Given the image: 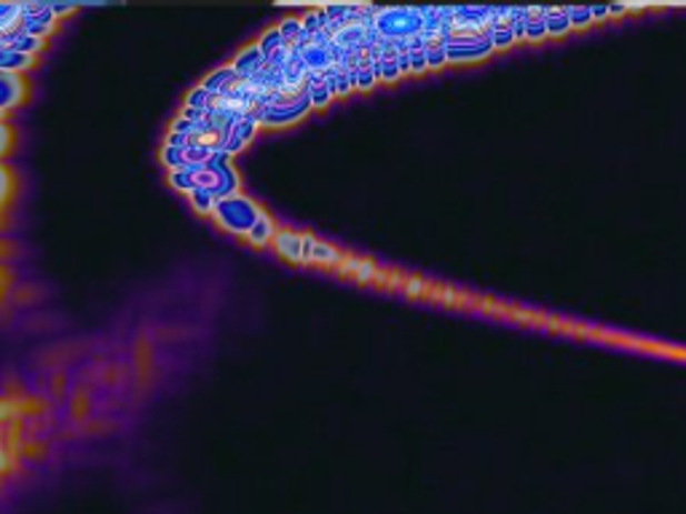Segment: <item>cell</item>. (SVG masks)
<instances>
[{"label": "cell", "mask_w": 686, "mask_h": 514, "mask_svg": "<svg viewBox=\"0 0 686 514\" xmlns=\"http://www.w3.org/2000/svg\"><path fill=\"white\" fill-rule=\"evenodd\" d=\"M264 214L258 204H255L252 199L241 196V193H233V196L220 199L218 204H215V210L209 218L218 223L220 231L231 233V236H247V231L255 225V220Z\"/></svg>", "instance_id": "cell-1"}, {"label": "cell", "mask_w": 686, "mask_h": 514, "mask_svg": "<svg viewBox=\"0 0 686 514\" xmlns=\"http://www.w3.org/2000/svg\"><path fill=\"white\" fill-rule=\"evenodd\" d=\"M60 28V19L49 11V3H22V32L24 36L49 41Z\"/></svg>", "instance_id": "cell-2"}, {"label": "cell", "mask_w": 686, "mask_h": 514, "mask_svg": "<svg viewBox=\"0 0 686 514\" xmlns=\"http://www.w3.org/2000/svg\"><path fill=\"white\" fill-rule=\"evenodd\" d=\"M30 100V81L24 75L0 73V113L9 115Z\"/></svg>", "instance_id": "cell-3"}, {"label": "cell", "mask_w": 686, "mask_h": 514, "mask_svg": "<svg viewBox=\"0 0 686 514\" xmlns=\"http://www.w3.org/2000/svg\"><path fill=\"white\" fill-rule=\"evenodd\" d=\"M264 68H266V57L260 54L258 43L241 49L237 54V60L231 62V70L237 73V78H241V81H252V78L260 75V70Z\"/></svg>", "instance_id": "cell-4"}, {"label": "cell", "mask_w": 686, "mask_h": 514, "mask_svg": "<svg viewBox=\"0 0 686 514\" xmlns=\"http://www.w3.org/2000/svg\"><path fill=\"white\" fill-rule=\"evenodd\" d=\"M255 132H258V121H255L252 115H247V119H241V121L233 123L231 132H228L226 148H223V153L228 155V159H231V155H237L241 148L250 145Z\"/></svg>", "instance_id": "cell-5"}, {"label": "cell", "mask_w": 686, "mask_h": 514, "mask_svg": "<svg viewBox=\"0 0 686 514\" xmlns=\"http://www.w3.org/2000/svg\"><path fill=\"white\" fill-rule=\"evenodd\" d=\"M36 62L38 60L19 54V51L9 49V46H0V73L3 75H24L28 70L36 68Z\"/></svg>", "instance_id": "cell-6"}, {"label": "cell", "mask_w": 686, "mask_h": 514, "mask_svg": "<svg viewBox=\"0 0 686 514\" xmlns=\"http://www.w3.org/2000/svg\"><path fill=\"white\" fill-rule=\"evenodd\" d=\"M237 81H239V78L231 70V64H226V68H220V70H215V73H209L205 81L199 83V87L205 89L209 97H226Z\"/></svg>", "instance_id": "cell-7"}, {"label": "cell", "mask_w": 686, "mask_h": 514, "mask_svg": "<svg viewBox=\"0 0 686 514\" xmlns=\"http://www.w3.org/2000/svg\"><path fill=\"white\" fill-rule=\"evenodd\" d=\"M271 244L274 250L279 252V258L290 260V263H300V233L287 231V228H277Z\"/></svg>", "instance_id": "cell-8"}, {"label": "cell", "mask_w": 686, "mask_h": 514, "mask_svg": "<svg viewBox=\"0 0 686 514\" xmlns=\"http://www.w3.org/2000/svg\"><path fill=\"white\" fill-rule=\"evenodd\" d=\"M17 196V174L14 169L6 167L3 161H0V223L6 220V214H9L11 201Z\"/></svg>", "instance_id": "cell-9"}, {"label": "cell", "mask_w": 686, "mask_h": 514, "mask_svg": "<svg viewBox=\"0 0 686 514\" xmlns=\"http://www.w3.org/2000/svg\"><path fill=\"white\" fill-rule=\"evenodd\" d=\"M274 233H277V225H274L269 214L264 212L258 220H255V225L247 231L245 239H247V244L255 246V250H264V246L271 244Z\"/></svg>", "instance_id": "cell-10"}, {"label": "cell", "mask_w": 686, "mask_h": 514, "mask_svg": "<svg viewBox=\"0 0 686 514\" xmlns=\"http://www.w3.org/2000/svg\"><path fill=\"white\" fill-rule=\"evenodd\" d=\"M0 46H9V49L19 51V54L32 57V60H38V54H41V51L46 49V41H41V38L24 36V32H22V36L11 38V41H6V43H0Z\"/></svg>", "instance_id": "cell-11"}, {"label": "cell", "mask_w": 686, "mask_h": 514, "mask_svg": "<svg viewBox=\"0 0 686 514\" xmlns=\"http://www.w3.org/2000/svg\"><path fill=\"white\" fill-rule=\"evenodd\" d=\"M344 255L336 250V246L317 242L311 250V263L317 265H328V269H338V263H341Z\"/></svg>", "instance_id": "cell-12"}, {"label": "cell", "mask_w": 686, "mask_h": 514, "mask_svg": "<svg viewBox=\"0 0 686 514\" xmlns=\"http://www.w3.org/2000/svg\"><path fill=\"white\" fill-rule=\"evenodd\" d=\"M285 46H287V41L282 38V32H279V28L266 30V32H264V38H260V41H258L260 54H264L266 60H269V57L277 54L279 49H285Z\"/></svg>", "instance_id": "cell-13"}, {"label": "cell", "mask_w": 686, "mask_h": 514, "mask_svg": "<svg viewBox=\"0 0 686 514\" xmlns=\"http://www.w3.org/2000/svg\"><path fill=\"white\" fill-rule=\"evenodd\" d=\"M188 201H191V206L199 214H212V210H215V204H218V199L212 196V193H207V191H191L188 193Z\"/></svg>", "instance_id": "cell-14"}, {"label": "cell", "mask_w": 686, "mask_h": 514, "mask_svg": "<svg viewBox=\"0 0 686 514\" xmlns=\"http://www.w3.org/2000/svg\"><path fill=\"white\" fill-rule=\"evenodd\" d=\"M209 100H212V97H209L205 89H201V87H193V91H188V97H186V102H182V108L199 110V113H207Z\"/></svg>", "instance_id": "cell-15"}, {"label": "cell", "mask_w": 686, "mask_h": 514, "mask_svg": "<svg viewBox=\"0 0 686 514\" xmlns=\"http://www.w3.org/2000/svg\"><path fill=\"white\" fill-rule=\"evenodd\" d=\"M17 145V134H14V127H11L9 121L0 123V161L6 159L11 151H14Z\"/></svg>", "instance_id": "cell-16"}, {"label": "cell", "mask_w": 686, "mask_h": 514, "mask_svg": "<svg viewBox=\"0 0 686 514\" xmlns=\"http://www.w3.org/2000/svg\"><path fill=\"white\" fill-rule=\"evenodd\" d=\"M374 276H376V265L370 263V260H359L357 273H355L357 282L359 284H368V282H374Z\"/></svg>", "instance_id": "cell-17"}, {"label": "cell", "mask_w": 686, "mask_h": 514, "mask_svg": "<svg viewBox=\"0 0 686 514\" xmlns=\"http://www.w3.org/2000/svg\"><path fill=\"white\" fill-rule=\"evenodd\" d=\"M314 244H317V239H314L311 233H300V265H309L311 263Z\"/></svg>", "instance_id": "cell-18"}, {"label": "cell", "mask_w": 686, "mask_h": 514, "mask_svg": "<svg viewBox=\"0 0 686 514\" xmlns=\"http://www.w3.org/2000/svg\"><path fill=\"white\" fill-rule=\"evenodd\" d=\"M568 19H571L574 28H585V24L593 22L590 9H568Z\"/></svg>", "instance_id": "cell-19"}, {"label": "cell", "mask_w": 686, "mask_h": 514, "mask_svg": "<svg viewBox=\"0 0 686 514\" xmlns=\"http://www.w3.org/2000/svg\"><path fill=\"white\" fill-rule=\"evenodd\" d=\"M513 41H515L513 28H505V30L491 32V46H496V49H505V46H509Z\"/></svg>", "instance_id": "cell-20"}, {"label": "cell", "mask_w": 686, "mask_h": 514, "mask_svg": "<svg viewBox=\"0 0 686 514\" xmlns=\"http://www.w3.org/2000/svg\"><path fill=\"white\" fill-rule=\"evenodd\" d=\"M11 466H14V458H11L9 445H6V442H0V477H3V474H9Z\"/></svg>", "instance_id": "cell-21"}, {"label": "cell", "mask_w": 686, "mask_h": 514, "mask_svg": "<svg viewBox=\"0 0 686 514\" xmlns=\"http://www.w3.org/2000/svg\"><path fill=\"white\" fill-rule=\"evenodd\" d=\"M408 60H410V70H414V73H421V70H427V54H424V51H410L408 54Z\"/></svg>", "instance_id": "cell-22"}, {"label": "cell", "mask_w": 686, "mask_h": 514, "mask_svg": "<svg viewBox=\"0 0 686 514\" xmlns=\"http://www.w3.org/2000/svg\"><path fill=\"white\" fill-rule=\"evenodd\" d=\"M357 265H359V260H355V258H346L344 255V260L341 263H338V273H344V276H355L357 273Z\"/></svg>", "instance_id": "cell-23"}, {"label": "cell", "mask_w": 686, "mask_h": 514, "mask_svg": "<svg viewBox=\"0 0 686 514\" xmlns=\"http://www.w3.org/2000/svg\"><path fill=\"white\" fill-rule=\"evenodd\" d=\"M405 290H408V295H410V298L427 295V288H424V282H421V279H418V276H410V279H408V288H405Z\"/></svg>", "instance_id": "cell-24"}, {"label": "cell", "mask_w": 686, "mask_h": 514, "mask_svg": "<svg viewBox=\"0 0 686 514\" xmlns=\"http://www.w3.org/2000/svg\"><path fill=\"white\" fill-rule=\"evenodd\" d=\"M78 9V6H62V3H49V11L51 14H54L57 19H60L62 22V17H68V14H73V11Z\"/></svg>", "instance_id": "cell-25"}, {"label": "cell", "mask_w": 686, "mask_h": 514, "mask_svg": "<svg viewBox=\"0 0 686 514\" xmlns=\"http://www.w3.org/2000/svg\"><path fill=\"white\" fill-rule=\"evenodd\" d=\"M14 413H17L14 402H0V424H3V421H9Z\"/></svg>", "instance_id": "cell-26"}, {"label": "cell", "mask_w": 686, "mask_h": 514, "mask_svg": "<svg viewBox=\"0 0 686 514\" xmlns=\"http://www.w3.org/2000/svg\"><path fill=\"white\" fill-rule=\"evenodd\" d=\"M440 303H446V305H459V295H456L454 290L443 288V290H440Z\"/></svg>", "instance_id": "cell-27"}, {"label": "cell", "mask_w": 686, "mask_h": 514, "mask_svg": "<svg viewBox=\"0 0 686 514\" xmlns=\"http://www.w3.org/2000/svg\"><path fill=\"white\" fill-rule=\"evenodd\" d=\"M513 316L518 319V322H523V324H539V316L537 314H528V311H513Z\"/></svg>", "instance_id": "cell-28"}, {"label": "cell", "mask_w": 686, "mask_h": 514, "mask_svg": "<svg viewBox=\"0 0 686 514\" xmlns=\"http://www.w3.org/2000/svg\"><path fill=\"white\" fill-rule=\"evenodd\" d=\"M402 282H405V276H402L400 271L389 273V276H387V284H389V288H395V290H397V288H402Z\"/></svg>", "instance_id": "cell-29"}, {"label": "cell", "mask_w": 686, "mask_h": 514, "mask_svg": "<svg viewBox=\"0 0 686 514\" xmlns=\"http://www.w3.org/2000/svg\"><path fill=\"white\" fill-rule=\"evenodd\" d=\"M590 14L600 19V17H606V14H609V9H606V6H596V9H590Z\"/></svg>", "instance_id": "cell-30"}, {"label": "cell", "mask_w": 686, "mask_h": 514, "mask_svg": "<svg viewBox=\"0 0 686 514\" xmlns=\"http://www.w3.org/2000/svg\"><path fill=\"white\" fill-rule=\"evenodd\" d=\"M387 276H389V273H384V271H378V269H376L374 282H376V284H387Z\"/></svg>", "instance_id": "cell-31"}, {"label": "cell", "mask_w": 686, "mask_h": 514, "mask_svg": "<svg viewBox=\"0 0 686 514\" xmlns=\"http://www.w3.org/2000/svg\"><path fill=\"white\" fill-rule=\"evenodd\" d=\"M456 295H459V303H464V305L473 303V295H469V292H456Z\"/></svg>", "instance_id": "cell-32"}, {"label": "cell", "mask_w": 686, "mask_h": 514, "mask_svg": "<svg viewBox=\"0 0 686 514\" xmlns=\"http://www.w3.org/2000/svg\"><path fill=\"white\" fill-rule=\"evenodd\" d=\"M623 11H627V6H623V3L609 6V14H623Z\"/></svg>", "instance_id": "cell-33"}]
</instances>
